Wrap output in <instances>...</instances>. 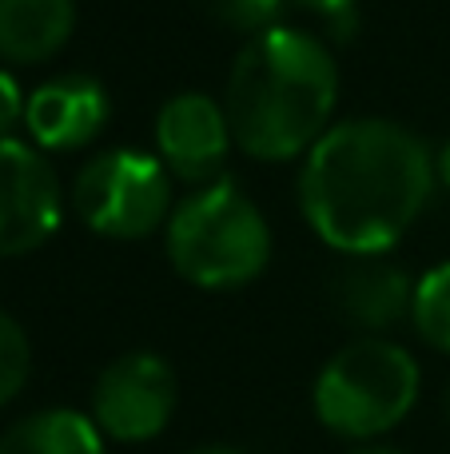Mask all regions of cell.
<instances>
[{"label":"cell","instance_id":"6da1fadb","mask_svg":"<svg viewBox=\"0 0 450 454\" xmlns=\"http://www.w3.org/2000/svg\"><path fill=\"white\" fill-rule=\"evenodd\" d=\"M435 152L395 120H343L303 156L299 212L343 255H387L435 192Z\"/></svg>","mask_w":450,"mask_h":454},{"label":"cell","instance_id":"7a4b0ae2","mask_svg":"<svg viewBox=\"0 0 450 454\" xmlns=\"http://www.w3.org/2000/svg\"><path fill=\"white\" fill-rule=\"evenodd\" d=\"M335 56L319 36L287 24L247 40L223 88V112L236 148L263 164L307 156L335 124Z\"/></svg>","mask_w":450,"mask_h":454},{"label":"cell","instance_id":"3957f363","mask_svg":"<svg viewBox=\"0 0 450 454\" xmlns=\"http://www.w3.org/2000/svg\"><path fill=\"white\" fill-rule=\"evenodd\" d=\"M164 247L175 275L204 291H236L260 279L271 259V227L255 200L231 180L191 188L172 207Z\"/></svg>","mask_w":450,"mask_h":454},{"label":"cell","instance_id":"277c9868","mask_svg":"<svg viewBox=\"0 0 450 454\" xmlns=\"http://www.w3.org/2000/svg\"><path fill=\"white\" fill-rule=\"evenodd\" d=\"M419 363L383 335L351 339L315 379V415L339 439L375 442L395 431L419 403Z\"/></svg>","mask_w":450,"mask_h":454},{"label":"cell","instance_id":"5b68a950","mask_svg":"<svg viewBox=\"0 0 450 454\" xmlns=\"http://www.w3.org/2000/svg\"><path fill=\"white\" fill-rule=\"evenodd\" d=\"M68 204L76 220L104 239H148L167 227L175 207L172 172L151 152L112 148L76 172Z\"/></svg>","mask_w":450,"mask_h":454},{"label":"cell","instance_id":"8992f818","mask_svg":"<svg viewBox=\"0 0 450 454\" xmlns=\"http://www.w3.org/2000/svg\"><path fill=\"white\" fill-rule=\"evenodd\" d=\"M175 399H180V383L167 359L151 351H128L96 375L88 415L104 431V439L151 442L172 423Z\"/></svg>","mask_w":450,"mask_h":454},{"label":"cell","instance_id":"52a82bcc","mask_svg":"<svg viewBox=\"0 0 450 454\" xmlns=\"http://www.w3.org/2000/svg\"><path fill=\"white\" fill-rule=\"evenodd\" d=\"M64 196L56 168L36 144L0 140V259L44 247L60 227Z\"/></svg>","mask_w":450,"mask_h":454},{"label":"cell","instance_id":"ba28073f","mask_svg":"<svg viewBox=\"0 0 450 454\" xmlns=\"http://www.w3.org/2000/svg\"><path fill=\"white\" fill-rule=\"evenodd\" d=\"M231 148L236 136L223 100L207 92H175L172 100H164L156 116V156L172 172V180H183L191 188L220 180Z\"/></svg>","mask_w":450,"mask_h":454},{"label":"cell","instance_id":"9c48e42d","mask_svg":"<svg viewBox=\"0 0 450 454\" xmlns=\"http://www.w3.org/2000/svg\"><path fill=\"white\" fill-rule=\"evenodd\" d=\"M112 116L108 92L96 76L64 72L32 88L24 104V128L40 152H80L104 132Z\"/></svg>","mask_w":450,"mask_h":454},{"label":"cell","instance_id":"30bf717a","mask_svg":"<svg viewBox=\"0 0 450 454\" xmlns=\"http://www.w3.org/2000/svg\"><path fill=\"white\" fill-rule=\"evenodd\" d=\"M331 299L351 327L363 335H383L395 323L411 319L415 283L387 255H351V263L335 275Z\"/></svg>","mask_w":450,"mask_h":454},{"label":"cell","instance_id":"8fae6325","mask_svg":"<svg viewBox=\"0 0 450 454\" xmlns=\"http://www.w3.org/2000/svg\"><path fill=\"white\" fill-rule=\"evenodd\" d=\"M76 0H0V60L44 64L72 40Z\"/></svg>","mask_w":450,"mask_h":454},{"label":"cell","instance_id":"7c38bea8","mask_svg":"<svg viewBox=\"0 0 450 454\" xmlns=\"http://www.w3.org/2000/svg\"><path fill=\"white\" fill-rule=\"evenodd\" d=\"M104 431L84 411L48 407L24 415L0 434V454H108Z\"/></svg>","mask_w":450,"mask_h":454},{"label":"cell","instance_id":"4fadbf2b","mask_svg":"<svg viewBox=\"0 0 450 454\" xmlns=\"http://www.w3.org/2000/svg\"><path fill=\"white\" fill-rule=\"evenodd\" d=\"M411 323L423 343L450 355V263L431 267V271L415 283Z\"/></svg>","mask_w":450,"mask_h":454},{"label":"cell","instance_id":"5bb4252c","mask_svg":"<svg viewBox=\"0 0 450 454\" xmlns=\"http://www.w3.org/2000/svg\"><path fill=\"white\" fill-rule=\"evenodd\" d=\"M32 375V343L8 311H0V407L24 391Z\"/></svg>","mask_w":450,"mask_h":454},{"label":"cell","instance_id":"9a60e30c","mask_svg":"<svg viewBox=\"0 0 450 454\" xmlns=\"http://www.w3.org/2000/svg\"><path fill=\"white\" fill-rule=\"evenodd\" d=\"M287 0H207V12L223 24V28L239 32V36H263V32L283 24Z\"/></svg>","mask_w":450,"mask_h":454},{"label":"cell","instance_id":"2e32d148","mask_svg":"<svg viewBox=\"0 0 450 454\" xmlns=\"http://www.w3.org/2000/svg\"><path fill=\"white\" fill-rule=\"evenodd\" d=\"M24 104L28 96L20 92L12 72H0V140H12L16 124H24Z\"/></svg>","mask_w":450,"mask_h":454},{"label":"cell","instance_id":"e0dca14e","mask_svg":"<svg viewBox=\"0 0 450 454\" xmlns=\"http://www.w3.org/2000/svg\"><path fill=\"white\" fill-rule=\"evenodd\" d=\"M295 4L311 8V12L327 16L331 24H339V28H347V20L355 24V0H295Z\"/></svg>","mask_w":450,"mask_h":454},{"label":"cell","instance_id":"ac0fdd59","mask_svg":"<svg viewBox=\"0 0 450 454\" xmlns=\"http://www.w3.org/2000/svg\"><path fill=\"white\" fill-rule=\"evenodd\" d=\"M435 176H438V184L450 192V140L435 152Z\"/></svg>","mask_w":450,"mask_h":454},{"label":"cell","instance_id":"d6986e66","mask_svg":"<svg viewBox=\"0 0 450 454\" xmlns=\"http://www.w3.org/2000/svg\"><path fill=\"white\" fill-rule=\"evenodd\" d=\"M351 454H407V450L387 447V442H379V439H375V442H359V447L351 450Z\"/></svg>","mask_w":450,"mask_h":454},{"label":"cell","instance_id":"ffe728a7","mask_svg":"<svg viewBox=\"0 0 450 454\" xmlns=\"http://www.w3.org/2000/svg\"><path fill=\"white\" fill-rule=\"evenodd\" d=\"M183 454H244L236 447H220V442H212V447H196V450H183Z\"/></svg>","mask_w":450,"mask_h":454},{"label":"cell","instance_id":"44dd1931","mask_svg":"<svg viewBox=\"0 0 450 454\" xmlns=\"http://www.w3.org/2000/svg\"><path fill=\"white\" fill-rule=\"evenodd\" d=\"M443 411H446V423H450V387H446V399H443Z\"/></svg>","mask_w":450,"mask_h":454}]
</instances>
